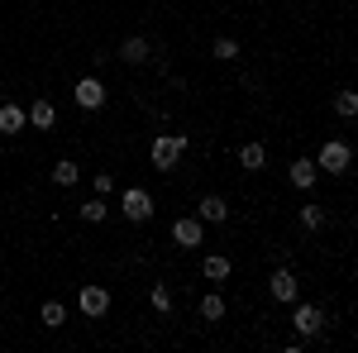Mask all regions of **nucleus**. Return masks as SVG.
<instances>
[{
	"instance_id": "f257e3e1",
	"label": "nucleus",
	"mask_w": 358,
	"mask_h": 353,
	"mask_svg": "<svg viewBox=\"0 0 358 353\" xmlns=\"http://www.w3.org/2000/svg\"><path fill=\"white\" fill-rule=\"evenodd\" d=\"M182 153H187V138H182V134H158V138H153V148H148V158H153L158 172H172Z\"/></svg>"
},
{
	"instance_id": "f03ea898",
	"label": "nucleus",
	"mask_w": 358,
	"mask_h": 353,
	"mask_svg": "<svg viewBox=\"0 0 358 353\" xmlns=\"http://www.w3.org/2000/svg\"><path fill=\"white\" fill-rule=\"evenodd\" d=\"M349 163H354V153H349V143H339V138H330V143L320 148V158H315V167H325L330 177L349 172Z\"/></svg>"
},
{
	"instance_id": "7ed1b4c3",
	"label": "nucleus",
	"mask_w": 358,
	"mask_h": 353,
	"mask_svg": "<svg viewBox=\"0 0 358 353\" xmlns=\"http://www.w3.org/2000/svg\"><path fill=\"white\" fill-rule=\"evenodd\" d=\"M120 206H124V215H129V219H134V224H138V219H153V196H148V191H124V196H120Z\"/></svg>"
},
{
	"instance_id": "20e7f679",
	"label": "nucleus",
	"mask_w": 358,
	"mask_h": 353,
	"mask_svg": "<svg viewBox=\"0 0 358 353\" xmlns=\"http://www.w3.org/2000/svg\"><path fill=\"white\" fill-rule=\"evenodd\" d=\"M72 96H77V106H82V110H96V106H106V86H101V77H82Z\"/></svg>"
},
{
	"instance_id": "39448f33",
	"label": "nucleus",
	"mask_w": 358,
	"mask_h": 353,
	"mask_svg": "<svg viewBox=\"0 0 358 353\" xmlns=\"http://www.w3.org/2000/svg\"><path fill=\"white\" fill-rule=\"evenodd\" d=\"M82 310L91 320H101V315L110 310V291H106V287H82Z\"/></svg>"
},
{
	"instance_id": "423d86ee",
	"label": "nucleus",
	"mask_w": 358,
	"mask_h": 353,
	"mask_svg": "<svg viewBox=\"0 0 358 353\" xmlns=\"http://www.w3.org/2000/svg\"><path fill=\"white\" fill-rule=\"evenodd\" d=\"M268 291H273V301H296V277H292V268H277Z\"/></svg>"
},
{
	"instance_id": "0eeeda50",
	"label": "nucleus",
	"mask_w": 358,
	"mask_h": 353,
	"mask_svg": "<svg viewBox=\"0 0 358 353\" xmlns=\"http://www.w3.org/2000/svg\"><path fill=\"white\" fill-rule=\"evenodd\" d=\"M172 239H177V248H196L201 244V219H177L172 224Z\"/></svg>"
},
{
	"instance_id": "6e6552de",
	"label": "nucleus",
	"mask_w": 358,
	"mask_h": 353,
	"mask_svg": "<svg viewBox=\"0 0 358 353\" xmlns=\"http://www.w3.org/2000/svg\"><path fill=\"white\" fill-rule=\"evenodd\" d=\"M29 124V115L20 106H0V134H20Z\"/></svg>"
},
{
	"instance_id": "1a4fd4ad",
	"label": "nucleus",
	"mask_w": 358,
	"mask_h": 353,
	"mask_svg": "<svg viewBox=\"0 0 358 353\" xmlns=\"http://www.w3.org/2000/svg\"><path fill=\"white\" fill-rule=\"evenodd\" d=\"M315 172H320V167L310 163V158H296V163H292V187L310 191V187H315Z\"/></svg>"
},
{
	"instance_id": "9d476101",
	"label": "nucleus",
	"mask_w": 358,
	"mask_h": 353,
	"mask_svg": "<svg viewBox=\"0 0 358 353\" xmlns=\"http://www.w3.org/2000/svg\"><path fill=\"white\" fill-rule=\"evenodd\" d=\"M320 320H325V315H320V305H296V329H301V334H315Z\"/></svg>"
},
{
	"instance_id": "9b49d317",
	"label": "nucleus",
	"mask_w": 358,
	"mask_h": 353,
	"mask_svg": "<svg viewBox=\"0 0 358 353\" xmlns=\"http://www.w3.org/2000/svg\"><path fill=\"white\" fill-rule=\"evenodd\" d=\"M224 215H229V206H224L220 196H206V201H201V219H210V224H220Z\"/></svg>"
},
{
	"instance_id": "f8f14e48",
	"label": "nucleus",
	"mask_w": 358,
	"mask_h": 353,
	"mask_svg": "<svg viewBox=\"0 0 358 353\" xmlns=\"http://www.w3.org/2000/svg\"><path fill=\"white\" fill-rule=\"evenodd\" d=\"M201 272H206L210 282H224V277H229V258H220V253H210V258L201 263Z\"/></svg>"
},
{
	"instance_id": "ddd939ff",
	"label": "nucleus",
	"mask_w": 358,
	"mask_h": 353,
	"mask_svg": "<svg viewBox=\"0 0 358 353\" xmlns=\"http://www.w3.org/2000/svg\"><path fill=\"white\" fill-rule=\"evenodd\" d=\"M29 124H34V129H53V106H48V101H34V110H29Z\"/></svg>"
},
{
	"instance_id": "4468645a",
	"label": "nucleus",
	"mask_w": 358,
	"mask_h": 353,
	"mask_svg": "<svg viewBox=\"0 0 358 353\" xmlns=\"http://www.w3.org/2000/svg\"><path fill=\"white\" fill-rule=\"evenodd\" d=\"M263 158H268V153H263V143H244V148H239V163H244L248 172H258Z\"/></svg>"
},
{
	"instance_id": "2eb2a0df",
	"label": "nucleus",
	"mask_w": 358,
	"mask_h": 353,
	"mask_svg": "<svg viewBox=\"0 0 358 353\" xmlns=\"http://www.w3.org/2000/svg\"><path fill=\"white\" fill-rule=\"evenodd\" d=\"M120 57H124V62H143V57H148V43H143V38H124V43H120Z\"/></svg>"
},
{
	"instance_id": "dca6fc26",
	"label": "nucleus",
	"mask_w": 358,
	"mask_h": 353,
	"mask_svg": "<svg viewBox=\"0 0 358 353\" xmlns=\"http://www.w3.org/2000/svg\"><path fill=\"white\" fill-rule=\"evenodd\" d=\"M77 177H82V172H77V163H67V158H62V163L53 167V182H57V187H72Z\"/></svg>"
},
{
	"instance_id": "f3484780",
	"label": "nucleus",
	"mask_w": 358,
	"mask_h": 353,
	"mask_svg": "<svg viewBox=\"0 0 358 353\" xmlns=\"http://www.w3.org/2000/svg\"><path fill=\"white\" fill-rule=\"evenodd\" d=\"M62 320H67V310H62L57 301H48V305H43V325H48V329H62Z\"/></svg>"
},
{
	"instance_id": "a211bd4d",
	"label": "nucleus",
	"mask_w": 358,
	"mask_h": 353,
	"mask_svg": "<svg viewBox=\"0 0 358 353\" xmlns=\"http://www.w3.org/2000/svg\"><path fill=\"white\" fill-rule=\"evenodd\" d=\"M201 315H206V320H224V301L220 296H206V301H201Z\"/></svg>"
},
{
	"instance_id": "6ab92c4d",
	"label": "nucleus",
	"mask_w": 358,
	"mask_h": 353,
	"mask_svg": "<svg viewBox=\"0 0 358 353\" xmlns=\"http://www.w3.org/2000/svg\"><path fill=\"white\" fill-rule=\"evenodd\" d=\"M106 210H110L106 196H96V201H86V206H82V219H106Z\"/></svg>"
},
{
	"instance_id": "aec40b11",
	"label": "nucleus",
	"mask_w": 358,
	"mask_h": 353,
	"mask_svg": "<svg viewBox=\"0 0 358 353\" xmlns=\"http://www.w3.org/2000/svg\"><path fill=\"white\" fill-rule=\"evenodd\" d=\"M334 110H339V115H354V110H358V96H354V91H339V96H334Z\"/></svg>"
},
{
	"instance_id": "412c9836",
	"label": "nucleus",
	"mask_w": 358,
	"mask_h": 353,
	"mask_svg": "<svg viewBox=\"0 0 358 353\" xmlns=\"http://www.w3.org/2000/svg\"><path fill=\"white\" fill-rule=\"evenodd\" d=\"M301 224H306V229H320V224H325V210H320V206H306V210H301Z\"/></svg>"
},
{
	"instance_id": "4be33fe9",
	"label": "nucleus",
	"mask_w": 358,
	"mask_h": 353,
	"mask_svg": "<svg viewBox=\"0 0 358 353\" xmlns=\"http://www.w3.org/2000/svg\"><path fill=\"white\" fill-rule=\"evenodd\" d=\"M215 57H224V62L239 57V43H234V38H215Z\"/></svg>"
},
{
	"instance_id": "5701e85b",
	"label": "nucleus",
	"mask_w": 358,
	"mask_h": 353,
	"mask_svg": "<svg viewBox=\"0 0 358 353\" xmlns=\"http://www.w3.org/2000/svg\"><path fill=\"white\" fill-rule=\"evenodd\" d=\"M110 191H115V177H110V172H101V177H96V196H110Z\"/></svg>"
},
{
	"instance_id": "b1692460",
	"label": "nucleus",
	"mask_w": 358,
	"mask_h": 353,
	"mask_svg": "<svg viewBox=\"0 0 358 353\" xmlns=\"http://www.w3.org/2000/svg\"><path fill=\"white\" fill-rule=\"evenodd\" d=\"M153 305L167 310V305H172V291H167V287H153Z\"/></svg>"
}]
</instances>
